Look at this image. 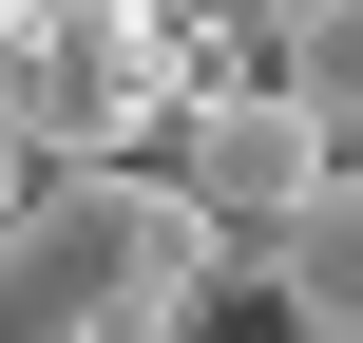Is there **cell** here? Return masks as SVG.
<instances>
[{
    "label": "cell",
    "mask_w": 363,
    "mask_h": 343,
    "mask_svg": "<svg viewBox=\"0 0 363 343\" xmlns=\"http://www.w3.org/2000/svg\"><path fill=\"white\" fill-rule=\"evenodd\" d=\"M153 19H172V38H191V19H211V0H153Z\"/></svg>",
    "instance_id": "52a82bcc"
},
{
    "label": "cell",
    "mask_w": 363,
    "mask_h": 343,
    "mask_svg": "<svg viewBox=\"0 0 363 343\" xmlns=\"http://www.w3.org/2000/svg\"><path fill=\"white\" fill-rule=\"evenodd\" d=\"M19 191H38V153H19V115H0V210H19Z\"/></svg>",
    "instance_id": "8992f818"
},
{
    "label": "cell",
    "mask_w": 363,
    "mask_h": 343,
    "mask_svg": "<svg viewBox=\"0 0 363 343\" xmlns=\"http://www.w3.org/2000/svg\"><path fill=\"white\" fill-rule=\"evenodd\" d=\"M287 95L325 115V153H363V0H306L287 19Z\"/></svg>",
    "instance_id": "5b68a950"
},
{
    "label": "cell",
    "mask_w": 363,
    "mask_h": 343,
    "mask_svg": "<svg viewBox=\"0 0 363 343\" xmlns=\"http://www.w3.org/2000/svg\"><path fill=\"white\" fill-rule=\"evenodd\" d=\"M306 172H325V115H306L287 76H191V95H172V191L211 210V248H230V267L287 229V191H306Z\"/></svg>",
    "instance_id": "3957f363"
},
{
    "label": "cell",
    "mask_w": 363,
    "mask_h": 343,
    "mask_svg": "<svg viewBox=\"0 0 363 343\" xmlns=\"http://www.w3.org/2000/svg\"><path fill=\"white\" fill-rule=\"evenodd\" d=\"M249 286H268L306 343H363V153H325V172L287 191V229L249 248Z\"/></svg>",
    "instance_id": "277c9868"
},
{
    "label": "cell",
    "mask_w": 363,
    "mask_h": 343,
    "mask_svg": "<svg viewBox=\"0 0 363 343\" xmlns=\"http://www.w3.org/2000/svg\"><path fill=\"white\" fill-rule=\"evenodd\" d=\"M172 76H191V38L153 0H0V115H19V153H134L172 115Z\"/></svg>",
    "instance_id": "7a4b0ae2"
},
{
    "label": "cell",
    "mask_w": 363,
    "mask_h": 343,
    "mask_svg": "<svg viewBox=\"0 0 363 343\" xmlns=\"http://www.w3.org/2000/svg\"><path fill=\"white\" fill-rule=\"evenodd\" d=\"M211 286V210L134 153H38V191L0 210V343H172Z\"/></svg>",
    "instance_id": "6da1fadb"
}]
</instances>
